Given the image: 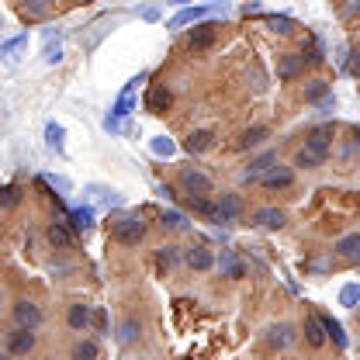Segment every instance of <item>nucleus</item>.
Instances as JSON below:
<instances>
[{
  "mask_svg": "<svg viewBox=\"0 0 360 360\" xmlns=\"http://www.w3.org/2000/svg\"><path fill=\"white\" fill-rule=\"evenodd\" d=\"M111 236H115L122 246H139L142 236H146V222H142L139 215H122V219L111 222Z\"/></svg>",
  "mask_w": 360,
  "mask_h": 360,
  "instance_id": "f257e3e1",
  "label": "nucleus"
},
{
  "mask_svg": "<svg viewBox=\"0 0 360 360\" xmlns=\"http://www.w3.org/2000/svg\"><path fill=\"white\" fill-rule=\"evenodd\" d=\"M180 187H184L191 198H208V194L215 191V180L208 177L205 170H198V167H194V170L187 167V170H180Z\"/></svg>",
  "mask_w": 360,
  "mask_h": 360,
  "instance_id": "f03ea898",
  "label": "nucleus"
},
{
  "mask_svg": "<svg viewBox=\"0 0 360 360\" xmlns=\"http://www.w3.org/2000/svg\"><path fill=\"white\" fill-rule=\"evenodd\" d=\"M14 322H18V329H39L45 322V312L35 302L21 298V302H14Z\"/></svg>",
  "mask_w": 360,
  "mask_h": 360,
  "instance_id": "7ed1b4c3",
  "label": "nucleus"
},
{
  "mask_svg": "<svg viewBox=\"0 0 360 360\" xmlns=\"http://www.w3.org/2000/svg\"><path fill=\"white\" fill-rule=\"evenodd\" d=\"M215 35H219V28H215L212 21H198V25L187 32V49H191V52H205V49L215 45Z\"/></svg>",
  "mask_w": 360,
  "mask_h": 360,
  "instance_id": "20e7f679",
  "label": "nucleus"
},
{
  "mask_svg": "<svg viewBox=\"0 0 360 360\" xmlns=\"http://www.w3.org/2000/svg\"><path fill=\"white\" fill-rule=\"evenodd\" d=\"M305 149L315 153L319 160H326L329 149H333V125H319V129H312V132L305 135Z\"/></svg>",
  "mask_w": 360,
  "mask_h": 360,
  "instance_id": "39448f33",
  "label": "nucleus"
},
{
  "mask_svg": "<svg viewBox=\"0 0 360 360\" xmlns=\"http://www.w3.org/2000/svg\"><path fill=\"white\" fill-rule=\"evenodd\" d=\"M35 350V329H14L7 333V354L11 357H28Z\"/></svg>",
  "mask_w": 360,
  "mask_h": 360,
  "instance_id": "423d86ee",
  "label": "nucleus"
},
{
  "mask_svg": "<svg viewBox=\"0 0 360 360\" xmlns=\"http://www.w3.org/2000/svg\"><path fill=\"white\" fill-rule=\"evenodd\" d=\"M260 184H264L267 191H284V187H291V184H295V170L277 163V167H270L267 174L260 177Z\"/></svg>",
  "mask_w": 360,
  "mask_h": 360,
  "instance_id": "0eeeda50",
  "label": "nucleus"
},
{
  "mask_svg": "<svg viewBox=\"0 0 360 360\" xmlns=\"http://www.w3.org/2000/svg\"><path fill=\"white\" fill-rule=\"evenodd\" d=\"M184 260H187V267L191 270H212L215 267V253H212L205 243H194V246L184 253Z\"/></svg>",
  "mask_w": 360,
  "mask_h": 360,
  "instance_id": "6e6552de",
  "label": "nucleus"
},
{
  "mask_svg": "<svg viewBox=\"0 0 360 360\" xmlns=\"http://www.w3.org/2000/svg\"><path fill=\"white\" fill-rule=\"evenodd\" d=\"M170 104H174V94H170V87H163V84L149 87V94H146V111H153V115H163Z\"/></svg>",
  "mask_w": 360,
  "mask_h": 360,
  "instance_id": "1a4fd4ad",
  "label": "nucleus"
},
{
  "mask_svg": "<svg viewBox=\"0 0 360 360\" xmlns=\"http://www.w3.org/2000/svg\"><path fill=\"white\" fill-rule=\"evenodd\" d=\"M326 340H329V336H326L322 319H319L315 312H309L305 315V343H309L312 350H322V347H326Z\"/></svg>",
  "mask_w": 360,
  "mask_h": 360,
  "instance_id": "9d476101",
  "label": "nucleus"
},
{
  "mask_svg": "<svg viewBox=\"0 0 360 360\" xmlns=\"http://www.w3.org/2000/svg\"><path fill=\"white\" fill-rule=\"evenodd\" d=\"M215 267L222 270V277H232V281H239V277L246 274V264H243L232 250H222V253L215 257Z\"/></svg>",
  "mask_w": 360,
  "mask_h": 360,
  "instance_id": "9b49d317",
  "label": "nucleus"
},
{
  "mask_svg": "<svg viewBox=\"0 0 360 360\" xmlns=\"http://www.w3.org/2000/svg\"><path fill=\"white\" fill-rule=\"evenodd\" d=\"M215 208H219V222H236L243 215V198L239 194H222L215 201Z\"/></svg>",
  "mask_w": 360,
  "mask_h": 360,
  "instance_id": "f8f14e48",
  "label": "nucleus"
},
{
  "mask_svg": "<svg viewBox=\"0 0 360 360\" xmlns=\"http://www.w3.org/2000/svg\"><path fill=\"white\" fill-rule=\"evenodd\" d=\"M45 239H49L56 250H70V246H73V229L66 222H52L45 229Z\"/></svg>",
  "mask_w": 360,
  "mask_h": 360,
  "instance_id": "ddd939ff",
  "label": "nucleus"
},
{
  "mask_svg": "<svg viewBox=\"0 0 360 360\" xmlns=\"http://www.w3.org/2000/svg\"><path fill=\"white\" fill-rule=\"evenodd\" d=\"M90 319H94V312H90V305H84V302H73V305L66 309V322H70V329H77V333L87 329Z\"/></svg>",
  "mask_w": 360,
  "mask_h": 360,
  "instance_id": "4468645a",
  "label": "nucleus"
},
{
  "mask_svg": "<svg viewBox=\"0 0 360 360\" xmlns=\"http://www.w3.org/2000/svg\"><path fill=\"white\" fill-rule=\"evenodd\" d=\"M270 347H277V350H284V347H291L295 343V326L291 322H277V326H270Z\"/></svg>",
  "mask_w": 360,
  "mask_h": 360,
  "instance_id": "2eb2a0df",
  "label": "nucleus"
},
{
  "mask_svg": "<svg viewBox=\"0 0 360 360\" xmlns=\"http://www.w3.org/2000/svg\"><path fill=\"white\" fill-rule=\"evenodd\" d=\"M302 70H305V56H295V52H288V56L281 59V66H277V77H281V80H295Z\"/></svg>",
  "mask_w": 360,
  "mask_h": 360,
  "instance_id": "dca6fc26",
  "label": "nucleus"
},
{
  "mask_svg": "<svg viewBox=\"0 0 360 360\" xmlns=\"http://www.w3.org/2000/svg\"><path fill=\"white\" fill-rule=\"evenodd\" d=\"M201 18H208V7H187V11H180L177 18H170V21H167V28L180 32V28H187V25L201 21Z\"/></svg>",
  "mask_w": 360,
  "mask_h": 360,
  "instance_id": "f3484780",
  "label": "nucleus"
},
{
  "mask_svg": "<svg viewBox=\"0 0 360 360\" xmlns=\"http://www.w3.org/2000/svg\"><path fill=\"white\" fill-rule=\"evenodd\" d=\"M212 146H215V135L208 132V129L191 132V135H187V142H184V149H187V153H208Z\"/></svg>",
  "mask_w": 360,
  "mask_h": 360,
  "instance_id": "a211bd4d",
  "label": "nucleus"
},
{
  "mask_svg": "<svg viewBox=\"0 0 360 360\" xmlns=\"http://www.w3.org/2000/svg\"><path fill=\"white\" fill-rule=\"evenodd\" d=\"M274 163H277V153H264V156H257V160L250 163V170L243 174V180H250V184H253V180H260Z\"/></svg>",
  "mask_w": 360,
  "mask_h": 360,
  "instance_id": "6ab92c4d",
  "label": "nucleus"
},
{
  "mask_svg": "<svg viewBox=\"0 0 360 360\" xmlns=\"http://www.w3.org/2000/svg\"><path fill=\"white\" fill-rule=\"evenodd\" d=\"M52 7H56V0H21V11H25V18H32V21L49 18Z\"/></svg>",
  "mask_w": 360,
  "mask_h": 360,
  "instance_id": "aec40b11",
  "label": "nucleus"
},
{
  "mask_svg": "<svg viewBox=\"0 0 360 360\" xmlns=\"http://www.w3.org/2000/svg\"><path fill=\"white\" fill-rule=\"evenodd\" d=\"M142 80H146V77H135L132 84H129V87L122 90V97H118V104H115V115H111L115 122H122V118H125V115L132 111V94H135V87H139Z\"/></svg>",
  "mask_w": 360,
  "mask_h": 360,
  "instance_id": "412c9836",
  "label": "nucleus"
},
{
  "mask_svg": "<svg viewBox=\"0 0 360 360\" xmlns=\"http://www.w3.org/2000/svg\"><path fill=\"white\" fill-rule=\"evenodd\" d=\"M253 222L264 225V229H281V225L288 222V215H284L281 208H260V212L253 215Z\"/></svg>",
  "mask_w": 360,
  "mask_h": 360,
  "instance_id": "4be33fe9",
  "label": "nucleus"
},
{
  "mask_svg": "<svg viewBox=\"0 0 360 360\" xmlns=\"http://www.w3.org/2000/svg\"><path fill=\"white\" fill-rule=\"evenodd\" d=\"M45 146L56 149V153L66 149V129H63L59 122H49V125H45Z\"/></svg>",
  "mask_w": 360,
  "mask_h": 360,
  "instance_id": "5701e85b",
  "label": "nucleus"
},
{
  "mask_svg": "<svg viewBox=\"0 0 360 360\" xmlns=\"http://www.w3.org/2000/svg\"><path fill=\"white\" fill-rule=\"evenodd\" d=\"M336 253L347 257V260H360V232H350L336 243Z\"/></svg>",
  "mask_w": 360,
  "mask_h": 360,
  "instance_id": "b1692460",
  "label": "nucleus"
},
{
  "mask_svg": "<svg viewBox=\"0 0 360 360\" xmlns=\"http://www.w3.org/2000/svg\"><path fill=\"white\" fill-rule=\"evenodd\" d=\"M187 208H191V212H198L201 219H212V222H219V208H215L208 198H187Z\"/></svg>",
  "mask_w": 360,
  "mask_h": 360,
  "instance_id": "393cba45",
  "label": "nucleus"
},
{
  "mask_svg": "<svg viewBox=\"0 0 360 360\" xmlns=\"http://www.w3.org/2000/svg\"><path fill=\"white\" fill-rule=\"evenodd\" d=\"M97 357H101V350H97L94 340H80V343L70 350V360H97Z\"/></svg>",
  "mask_w": 360,
  "mask_h": 360,
  "instance_id": "a878e982",
  "label": "nucleus"
},
{
  "mask_svg": "<svg viewBox=\"0 0 360 360\" xmlns=\"http://www.w3.org/2000/svg\"><path fill=\"white\" fill-rule=\"evenodd\" d=\"M267 135H270L267 125H253V129H246V132H243L239 146H243V149H253V146H260V142H264Z\"/></svg>",
  "mask_w": 360,
  "mask_h": 360,
  "instance_id": "bb28decb",
  "label": "nucleus"
},
{
  "mask_svg": "<svg viewBox=\"0 0 360 360\" xmlns=\"http://www.w3.org/2000/svg\"><path fill=\"white\" fill-rule=\"evenodd\" d=\"M18 205H21V187H14V184L0 187V208L11 212V208H18Z\"/></svg>",
  "mask_w": 360,
  "mask_h": 360,
  "instance_id": "cd10ccee",
  "label": "nucleus"
},
{
  "mask_svg": "<svg viewBox=\"0 0 360 360\" xmlns=\"http://www.w3.org/2000/svg\"><path fill=\"white\" fill-rule=\"evenodd\" d=\"M70 225H73L77 232H87L90 225H94V212H90V208H77V212H70Z\"/></svg>",
  "mask_w": 360,
  "mask_h": 360,
  "instance_id": "c85d7f7f",
  "label": "nucleus"
},
{
  "mask_svg": "<svg viewBox=\"0 0 360 360\" xmlns=\"http://www.w3.org/2000/svg\"><path fill=\"white\" fill-rule=\"evenodd\" d=\"M295 167H298V170H315V167H322V160H319L315 153H309V149H298V153H295Z\"/></svg>",
  "mask_w": 360,
  "mask_h": 360,
  "instance_id": "c756f323",
  "label": "nucleus"
},
{
  "mask_svg": "<svg viewBox=\"0 0 360 360\" xmlns=\"http://www.w3.org/2000/svg\"><path fill=\"white\" fill-rule=\"evenodd\" d=\"M180 260V253H177V246H163L160 253H156V267L160 270H170L174 264Z\"/></svg>",
  "mask_w": 360,
  "mask_h": 360,
  "instance_id": "7c9ffc66",
  "label": "nucleus"
},
{
  "mask_svg": "<svg viewBox=\"0 0 360 360\" xmlns=\"http://www.w3.org/2000/svg\"><path fill=\"white\" fill-rule=\"evenodd\" d=\"M326 94H329V84H326V80H309V87H305V101L319 104Z\"/></svg>",
  "mask_w": 360,
  "mask_h": 360,
  "instance_id": "2f4dec72",
  "label": "nucleus"
},
{
  "mask_svg": "<svg viewBox=\"0 0 360 360\" xmlns=\"http://www.w3.org/2000/svg\"><path fill=\"white\" fill-rule=\"evenodd\" d=\"M319 319H322V326H326V336H333L340 347H347V336H343L340 322H336V319H329V315H319Z\"/></svg>",
  "mask_w": 360,
  "mask_h": 360,
  "instance_id": "473e14b6",
  "label": "nucleus"
},
{
  "mask_svg": "<svg viewBox=\"0 0 360 360\" xmlns=\"http://www.w3.org/2000/svg\"><path fill=\"white\" fill-rule=\"evenodd\" d=\"M135 336H139V319H125L118 326V343H132Z\"/></svg>",
  "mask_w": 360,
  "mask_h": 360,
  "instance_id": "72a5a7b5",
  "label": "nucleus"
},
{
  "mask_svg": "<svg viewBox=\"0 0 360 360\" xmlns=\"http://www.w3.org/2000/svg\"><path fill=\"white\" fill-rule=\"evenodd\" d=\"M153 153H156V156H174L177 146H174L167 135H156V139H153Z\"/></svg>",
  "mask_w": 360,
  "mask_h": 360,
  "instance_id": "f704fd0d",
  "label": "nucleus"
},
{
  "mask_svg": "<svg viewBox=\"0 0 360 360\" xmlns=\"http://www.w3.org/2000/svg\"><path fill=\"white\" fill-rule=\"evenodd\" d=\"M340 302H343L347 309H357V302H360V284H347V288L340 291Z\"/></svg>",
  "mask_w": 360,
  "mask_h": 360,
  "instance_id": "c9c22d12",
  "label": "nucleus"
},
{
  "mask_svg": "<svg viewBox=\"0 0 360 360\" xmlns=\"http://www.w3.org/2000/svg\"><path fill=\"white\" fill-rule=\"evenodd\" d=\"M59 59H63V45H59V39H56V42L45 45V63H52V66H56Z\"/></svg>",
  "mask_w": 360,
  "mask_h": 360,
  "instance_id": "e433bc0d",
  "label": "nucleus"
},
{
  "mask_svg": "<svg viewBox=\"0 0 360 360\" xmlns=\"http://www.w3.org/2000/svg\"><path fill=\"white\" fill-rule=\"evenodd\" d=\"M25 42H28V35H18V39L4 42V45H0V56H14V52H18V49H21Z\"/></svg>",
  "mask_w": 360,
  "mask_h": 360,
  "instance_id": "4c0bfd02",
  "label": "nucleus"
},
{
  "mask_svg": "<svg viewBox=\"0 0 360 360\" xmlns=\"http://www.w3.org/2000/svg\"><path fill=\"white\" fill-rule=\"evenodd\" d=\"M267 25L274 28V32H281V35H288V32L295 28V25H291L288 18H267Z\"/></svg>",
  "mask_w": 360,
  "mask_h": 360,
  "instance_id": "58836bf2",
  "label": "nucleus"
},
{
  "mask_svg": "<svg viewBox=\"0 0 360 360\" xmlns=\"http://www.w3.org/2000/svg\"><path fill=\"white\" fill-rule=\"evenodd\" d=\"M180 225H184V219H180L177 212H167L163 215V229H180Z\"/></svg>",
  "mask_w": 360,
  "mask_h": 360,
  "instance_id": "ea45409f",
  "label": "nucleus"
},
{
  "mask_svg": "<svg viewBox=\"0 0 360 360\" xmlns=\"http://www.w3.org/2000/svg\"><path fill=\"white\" fill-rule=\"evenodd\" d=\"M90 322H94V329H97V333H108V315H104V312H94V319H90Z\"/></svg>",
  "mask_w": 360,
  "mask_h": 360,
  "instance_id": "a19ab883",
  "label": "nucleus"
},
{
  "mask_svg": "<svg viewBox=\"0 0 360 360\" xmlns=\"http://www.w3.org/2000/svg\"><path fill=\"white\" fill-rule=\"evenodd\" d=\"M49 184H52L59 194H66V191H70V180H66V177H49Z\"/></svg>",
  "mask_w": 360,
  "mask_h": 360,
  "instance_id": "79ce46f5",
  "label": "nucleus"
},
{
  "mask_svg": "<svg viewBox=\"0 0 360 360\" xmlns=\"http://www.w3.org/2000/svg\"><path fill=\"white\" fill-rule=\"evenodd\" d=\"M350 73L360 77V52H354V59H350Z\"/></svg>",
  "mask_w": 360,
  "mask_h": 360,
  "instance_id": "37998d69",
  "label": "nucleus"
},
{
  "mask_svg": "<svg viewBox=\"0 0 360 360\" xmlns=\"http://www.w3.org/2000/svg\"><path fill=\"white\" fill-rule=\"evenodd\" d=\"M174 4H194V0H174Z\"/></svg>",
  "mask_w": 360,
  "mask_h": 360,
  "instance_id": "c03bdc74",
  "label": "nucleus"
},
{
  "mask_svg": "<svg viewBox=\"0 0 360 360\" xmlns=\"http://www.w3.org/2000/svg\"><path fill=\"white\" fill-rule=\"evenodd\" d=\"M0 360H11V354H0Z\"/></svg>",
  "mask_w": 360,
  "mask_h": 360,
  "instance_id": "a18cd8bd",
  "label": "nucleus"
},
{
  "mask_svg": "<svg viewBox=\"0 0 360 360\" xmlns=\"http://www.w3.org/2000/svg\"><path fill=\"white\" fill-rule=\"evenodd\" d=\"M357 322H360V309H357Z\"/></svg>",
  "mask_w": 360,
  "mask_h": 360,
  "instance_id": "49530a36",
  "label": "nucleus"
},
{
  "mask_svg": "<svg viewBox=\"0 0 360 360\" xmlns=\"http://www.w3.org/2000/svg\"><path fill=\"white\" fill-rule=\"evenodd\" d=\"M357 139H360V129H357Z\"/></svg>",
  "mask_w": 360,
  "mask_h": 360,
  "instance_id": "de8ad7c7",
  "label": "nucleus"
},
{
  "mask_svg": "<svg viewBox=\"0 0 360 360\" xmlns=\"http://www.w3.org/2000/svg\"><path fill=\"white\" fill-rule=\"evenodd\" d=\"M84 4H87V0H84Z\"/></svg>",
  "mask_w": 360,
  "mask_h": 360,
  "instance_id": "09e8293b",
  "label": "nucleus"
}]
</instances>
